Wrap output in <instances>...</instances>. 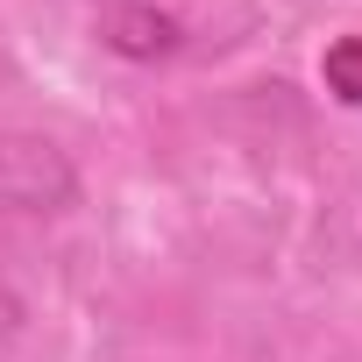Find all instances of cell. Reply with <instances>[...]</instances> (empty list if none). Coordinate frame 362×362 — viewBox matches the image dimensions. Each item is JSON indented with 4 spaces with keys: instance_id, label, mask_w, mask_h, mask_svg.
<instances>
[{
    "instance_id": "6da1fadb",
    "label": "cell",
    "mask_w": 362,
    "mask_h": 362,
    "mask_svg": "<svg viewBox=\"0 0 362 362\" xmlns=\"http://www.w3.org/2000/svg\"><path fill=\"white\" fill-rule=\"evenodd\" d=\"M78 206V163L36 128H0V214H64Z\"/></svg>"
},
{
    "instance_id": "7a4b0ae2",
    "label": "cell",
    "mask_w": 362,
    "mask_h": 362,
    "mask_svg": "<svg viewBox=\"0 0 362 362\" xmlns=\"http://www.w3.org/2000/svg\"><path fill=\"white\" fill-rule=\"evenodd\" d=\"M100 43L128 64H163L185 50V22L156 0H114V8H100Z\"/></svg>"
},
{
    "instance_id": "3957f363",
    "label": "cell",
    "mask_w": 362,
    "mask_h": 362,
    "mask_svg": "<svg viewBox=\"0 0 362 362\" xmlns=\"http://www.w3.org/2000/svg\"><path fill=\"white\" fill-rule=\"evenodd\" d=\"M320 86H327L341 107H362V36H334V43H327Z\"/></svg>"
},
{
    "instance_id": "277c9868",
    "label": "cell",
    "mask_w": 362,
    "mask_h": 362,
    "mask_svg": "<svg viewBox=\"0 0 362 362\" xmlns=\"http://www.w3.org/2000/svg\"><path fill=\"white\" fill-rule=\"evenodd\" d=\"M22 320H29V305H22L8 284H0V341H15V334H22Z\"/></svg>"
}]
</instances>
